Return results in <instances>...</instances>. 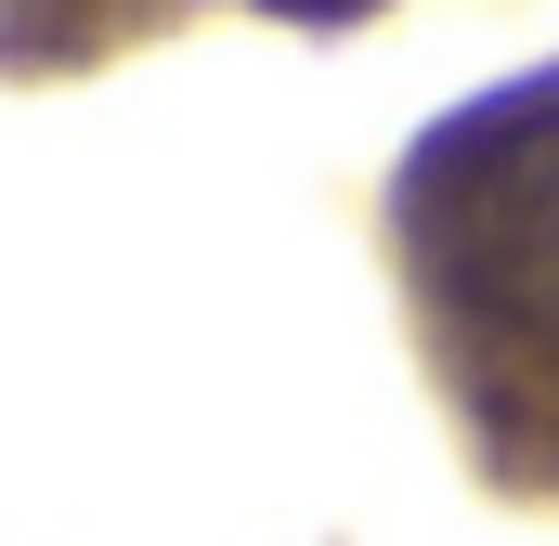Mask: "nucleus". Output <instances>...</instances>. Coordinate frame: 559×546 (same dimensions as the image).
<instances>
[{
  "mask_svg": "<svg viewBox=\"0 0 559 546\" xmlns=\"http://www.w3.org/2000/svg\"><path fill=\"white\" fill-rule=\"evenodd\" d=\"M417 248L481 352L559 391V79L455 131L417 182Z\"/></svg>",
  "mask_w": 559,
  "mask_h": 546,
  "instance_id": "nucleus-1",
  "label": "nucleus"
}]
</instances>
